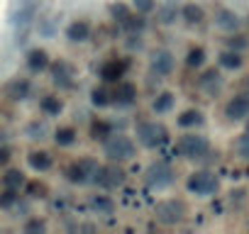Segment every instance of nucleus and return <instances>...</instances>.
Segmentation results:
<instances>
[{
  "label": "nucleus",
  "instance_id": "f257e3e1",
  "mask_svg": "<svg viewBox=\"0 0 249 234\" xmlns=\"http://www.w3.org/2000/svg\"><path fill=\"white\" fill-rule=\"evenodd\" d=\"M37 8H39V0H20L18 3V10H15V17H13V25L18 30V44L25 42V34L37 15Z\"/></svg>",
  "mask_w": 249,
  "mask_h": 234
},
{
  "label": "nucleus",
  "instance_id": "f03ea898",
  "mask_svg": "<svg viewBox=\"0 0 249 234\" xmlns=\"http://www.w3.org/2000/svg\"><path fill=\"white\" fill-rule=\"evenodd\" d=\"M178 151L183 156H188V159H200V156H205L210 151V144H208V139L203 134H186L178 142Z\"/></svg>",
  "mask_w": 249,
  "mask_h": 234
},
{
  "label": "nucleus",
  "instance_id": "7ed1b4c3",
  "mask_svg": "<svg viewBox=\"0 0 249 234\" xmlns=\"http://www.w3.org/2000/svg\"><path fill=\"white\" fill-rule=\"evenodd\" d=\"M105 154H107L110 159H120V161L132 159V156H135V144H132V139H127V137H112V139L105 144Z\"/></svg>",
  "mask_w": 249,
  "mask_h": 234
},
{
  "label": "nucleus",
  "instance_id": "20e7f679",
  "mask_svg": "<svg viewBox=\"0 0 249 234\" xmlns=\"http://www.w3.org/2000/svg\"><path fill=\"white\" fill-rule=\"evenodd\" d=\"M137 137H140V142L144 147H157L166 137V130L161 125H157V122H142L137 127Z\"/></svg>",
  "mask_w": 249,
  "mask_h": 234
},
{
  "label": "nucleus",
  "instance_id": "39448f33",
  "mask_svg": "<svg viewBox=\"0 0 249 234\" xmlns=\"http://www.w3.org/2000/svg\"><path fill=\"white\" fill-rule=\"evenodd\" d=\"M174 181V173H171V168L166 166V164H154L149 171H147V183L152 185V188H164V185H169Z\"/></svg>",
  "mask_w": 249,
  "mask_h": 234
},
{
  "label": "nucleus",
  "instance_id": "423d86ee",
  "mask_svg": "<svg viewBox=\"0 0 249 234\" xmlns=\"http://www.w3.org/2000/svg\"><path fill=\"white\" fill-rule=\"evenodd\" d=\"M181 215H183V207H181V202H176V200H164V202L157 205V217H159L161 222H166V224L178 222Z\"/></svg>",
  "mask_w": 249,
  "mask_h": 234
},
{
  "label": "nucleus",
  "instance_id": "0eeeda50",
  "mask_svg": "<svg viewBox=\"0 0 249 234\" xmlns=\"http://www.w3.org/2000/svg\"><path fill=\"white\" fill-rule=\"evenodd\" d=\"M188 188H191L196 195H210V193L217 188V181H215V176H210V173H196V176L188 181Z\"/></svg>",
  "mask_w": 249,
  "mask_h": 234
},
{
  "label": "nucleus",
  "instance_id": "6e6552de",
  "mask_svg": "<svg viewBox=\"0 0 249 234\" xmlns=\"http://www.w3.org/2000/svg\"><path fill=\"white\" fill-rule=\"evenodd\" d=\"M230 120H242V117H249V98L247 95H239V98H232L225 107Z\"/></svg>",
  "mask_w": 249,
  "mask_h": 234
},
{
  "label": "nucleus",
  "instance_id": "1a4fd4ad",
  "mask_svg": "<svg viewBox=\"0 0 249 234\" xmlns=\"http://www.w3.org/2000/svg\"><path fill=\"white\" fill-rule=\"evenodd\" d=\"M93 176H95V183L107 185V188H115V185L122 183V171H115V168H107V166H98Z\"/></svg>",
  "mask_w": 249,
  "mask_h": 234
},
{
  "label": "nucleus",
  "instance_id": "9d476101",
  "mask_svg": "<svg viewBox=\"0 0 249 234\" xmlns=\"http://www.w3.org/2000/svg\"><path fill=\"white\" fill-rule=\"evenodd\" d=\"M5 95L13 98V100H25V98L30 95V81H25V78L10 81V83L5 85Z\"/></svg>",
  "mask_w": 249,
  "mask_h": 234
},
{
  "label": "nucleus",
  "instance_id": "9b49d317",
  "mask_svg": "<svg viewBox=\"0 0 249 234\" xmlns=\"http://www.w3.org/2000/svg\"><path fill=\"white\" fill-rule=\"evenodd\" d=\"M88 34H90V25H88L86 20H78V22L69 25V30H66V37H69L71 42H86Z\"/></svg>",
  "mask_w": 249,
  "mask_h": 234
},
{
  "label": "nucleus",
  "instance_id": "f8f14e48",
  "mask_svg": "<svg viewBox=\"0 0 249 234\" xmlns=\"http://www.w3.org/2000/svg\"><path fill=\"white\" fill-rule=\"evenodd\" d=\"M152 68H154L159 76L171 73V68H174V56H171L169 51H159V54L154 56V61H152Z\"/></svg>",
  "mask_w": 249,
  "mask_h": 234
},
{
  "label": "nucleus",
  "instance_id": "ddd939ff",
  "mask_svg": "<svg viewBox=\"0 0 249 234\" xmlns=\"http://www.w3.org/2000/svg\"><path fill=\"white\" fill-rule=\"evenodd\" d=\"M215 20H217V25H220L222 30H237V25H239V17H237L232 10H225V8L217 10Z\"/></svg>",
  "mask_w": 249,
  "mask_h": 234
},
{
  "label": "nucleus",
  "instance_id": "4468645a",
  "mask_svg": "<svg viewBox=\"0 0 249 234\" xmlns=\"http://www.w3.org/2000/svg\"><path fill=\"white\" fill-rule=\"evenodd\" d=\"M52 73H54V81L56 83H61V85H71V68L64 64V61H56L54 66H52Z\"/></svg>",
  "mask_w": 249,
  "mask_h": 234
},
{
  "label": "nucleus",
  "instance_id": "2eb2a0df",
  "mask_svg": "<svg viewBox=\"0 0 249 234\" xmlns=\"http://www.w3.org/2000/svg\"><path fill=\"white\" fill-rule=\"evenodd\" d=\"M27 66H30L32 71H42V68H47V51H44V49H35V51H30V56H27Z\"/></svg>",
  "mask_w": 249,
  "mask_h": 234
},
{
  "label": "nucleus",
  "instance_id": "dca6fc26",
  "mask_svg": "<svg viewBox=\"0 0 249 234\" xmlns=\"http://www.w3.org/2000/svg\"><path fill=\"white\" fill-rule=\"evenodd\" d=\"M181 17H183L186 22H200V20H203V10H200L198 5L188 3V5H183V10H181Z\"/></svg>",
  "mask_w": 249,
  "mask_h": 234
},
{
  "label": "nucleus",
  "instance_id": "f3484780",
  "mask_svg": "<svg viewBox=\"0 0 249 234\" xmlns=\"http://www.w3.org/2000/svg\"><path fill=\"white\" fill-rule=\"evenodd\" d=\"M122 71H124V66H122V64L110 61V64H105V66H103V78H105V81H117V78L122 76Z\"/></svg>",
  "mask_w": 249,
  "mask_h": 234
},
{
  "label": "nucleus",
  "instance_id": "a211bd4d",
  "mask_svg": "<svg viewBox=\"0 0 249 234\" xmlns=\"http://www.w3.org/2000/svg\"><path fill=\"white\" fill-rule=\"evenodd\" d=\"M30 164H32V168H37V171H47V168H52V156L49 154H32L30 156Z\"/></svg>",
  "mask_w": 249,
  "mask_h": 234
},
{
  "label": "nucleus",
  "instance_id": "6ab92c4d",
  "mask_svg": "<svg viewBox=\"0 0 249 234\" xmlns=\"http://www.w3.org/2000/svg\"><path fill=\"white\" fill-rule=\"evenodd\" d=\"M56 144L59 147H69V144H73V139H76V132L71 130V127H61V130H56Z\"/></svg>",
  "mask_w": 249,
  "mask_h": 234
},
{
  "label": "nucleus",
  "instance_id": "aec40b11",
  "mask_svg": "<svg viewBox=\"0 0 249 234\" xmlns=\"http://www.w3.org/2000/svg\"><path fill=\"white\" fill-rule=\"evenodd\" d=\"M115 98H117L122 105H127V102H132V98H135V88H132L130 83H122V85L115 90Z\"/></svg>",
  "mask_w": 249,
  "mask_h": 234
},
{
  "label": "nucleus",
  "instance_id": "412c9836",
  "mask_svg": "<svg viewBox=\"0 0 249 234\" xmlns=\"http://www.w3.org/2000/svg\"><path fill=\"white\" fill-rule=\"evenodd\" d=\"M22 183H25V178H22L20 171H8L5 178H3V185H5V188H15V190H20Z\"/></svg>",
  "mask_w": 249,
  "mask_h": 234
},
{
  "label": "nucleus",
  "instance_id": "4be33fe9",
  "mask_svg": "<svg viewBox=\"0 0 249 234\" xmlns=\"http://www.w3.org/2000/svg\"><path fill=\"white\" fill-rule=\"evenodd\" d=\"M220 64L227 66V68H237V66H242V59H239L237 51H225V54L220 56Z\"/></svg>",
  "mask_w": 249,
  "mask_h": 234
},
{
  "label": "nucleus",
  "instance_id": "5701e85b",
  "mask_svg": "<svg viewBox=\"0 0 249 234\" xmlns=\"http://www.w3.org/2000/svg\"><path fill=\"white\" fill-rule=\"evenodd\" d=\"M203 120V115L198 112V110H188V112H183V117L178 120V125H183V127H191V125H198Z\"/></svg>",
  "mask_w": 249,
  "mask_h": 234
},
{
  "label": "nucleus",
  "instance_id": "b1692460",
  "mask_svg": "<svg viewBox=\"0 0 249 234\" xmlns=\"http://www.w3.org/2000/svg\"><path fill=\"white\" fill-rule=\"evenodd\" d=\"M42 110H44L47 115H59L61 102H59L56 98H44V100H42Z\"/></svg>",
  "mask_w": 249,
  "mask_h": 234
},
{
  "label": "nucleus",
  "instance_id": "393cba45",
  "mask_svg": "<svg viewBox=\"0 0 249 234\" xmlns=\"http://www.w3.org/2000/svg\"><path fill=\"white\" fill-rule=\"evenodd\" d=\"M203 59H205V51L198 47V49H191V51H188L186 64H188V66H200V64H203Z\"/></svg>",
  "mask_w": 249,
  "mask_h": 234
},
{
  "label": "nucleus",
  "instance_id": "a878e982",
  "mask_svg": "<svg viewBox=\"0 0 249 234\" xmlns=\"http://www.w3.org/2000/svg\"><path fill=\"white\" fill-rule=\"evenodd\" d=\"M171 105H174V95L164 93V95H161V98H159V100L154 102V110H157V112H166V110H169Z\"/></svg>",
  "mask_w": 249,
  "mask_h": 234
},
{
  "label": "nucleus",
  "instance_id": "bb28decb",
  "mask_svg": "<svg viewBox=\"0 0 249 234\" xmlns=\"http://www.w3.org/2000/svg\"><path fill=\"white\" fill-rule=\"evenodd\" d=\"M110 13H112V17H120V22H127V20H130V10L124 8L122 3L112 5V8H110Z\"/></svg>",
  "mask_w": 249,
  "mask_h": 234
},
{
  "label": "nucleus",
  "instance_id": "cd10ccee",
  "mask_svg": "<svg viewBox=\"0 0 249 234\" xmlns=\"http://www.w3.org/2000/svg\"><path fill=\"white\" fill-rule=\"evenodd\" d=\"M18 193H20V190H15V188H5V190H3V200H0V205H3V207H10V205L18 200Z\"/></svg>",
  "mask_w": 249,
  "mask_h": 234
},
{
  "label": "nucleus",
  "instance_id": "c85d7f7f",
  "mask_svg": "<svg viewBox=\"0 0 249 234\" xmlns=\"http://www.w3.org/2000/svg\"><path fill=\"white\" fill-rule=\"evenodd\" d=\"M237 149H239V154H242V156H247V159H249V132H247L244 137H239Z\"/></svg>",
  "mask_w": 249,
  "mask_h": 234
},
{
  "label": "nucleus",
  "instance_id": "c756f323",
  "mask_svg": "<svg viewBox=\"0 0 249 234\" xmlns=\"http://www.w3.org/2000/svg\"><path fill=\"white\" fill-rule=\"evenodd\" d=\"M135 8L142 13H149V10H154V0H135Z\"/></svg>",
  "mask_w": 249,
  "mask_h": 234
},
{
  "label": "nucleus",
  "instance_id": "7c9ffc66",
  "mask_svg": "<svg viewBox=\"0 0 249 234\" xmlns=\"http://www.w3.org/2000/svg\"><path fill=\"white\" fill-rule=\"evenodd\" d=\"M93 102L95 105H105L107 100H105V93L103 90H93Z\"/></svg>",
  "mask_w": 249,
  "mask_h": 234
},
{
  "label": "nucleus",
  "instance_id": "2f4dec72",
  "mask_svg": "<svg viewBox=\"0 0 249 234\" xmlns=\"http://www.w3.org/2000/svg\"><path fill=\"white\" fill-rule=\"evenodd\" d=\"M174 17H176V10H164L161 13V22H174Z\"/></svg>",
  "mask_w": 249,
  "mask_h": 234
},
{
  "label": "nucleus",
  "instance_id": "473e14b6",
  "mask_svg": "<svg viewBox=\"0 0 249 234\" xmlns=\"http://www.w3.org/2000/svg\"><path fill=\"white\" fill-rule=\"evenodd\" d=\"M95 207H100V210H107V207H110V202H107V200H95Z\"/></svg>",
  "mask_w": 249,
  "mask_h": 234
},
{
  "label": "nucleus",
  "instance_id": "72a5a7b5",
  "mask_svg": "<svg viewBox=\"0 0 249 234\" xmlns=\"http://www.w3.org/2000/svg\"><path fill=\"white\" fill-rule=\"evenodd\" d=\"M27 229H44V224H39V222H32V224H27Z\"/></svg>",
  "mask_w": 249,
  "mask_h": 234
},
{
  "label": "nucleus",
  "instance_id": "f704fd0d",
  "mask_svg": "<svg viewBox=\"0 0 249 234\" xmlns=\"http://www.w3.org/2000/svg\"><path fill=\"white\" fill-rule=\"evenodd\" d=\"M247 90H249V76H247Z\"/></svg>",
  "mask_w": 249,
  "mask_h": 234
},
{
  "label": "nucleus",
  "instance_id": "c9c22d12",
  "mask_svg": "<svg viewBox=\"0 0 249 234\" xmlns=\"http://www.w3.org/2000/svg\"><path fill=\"white\" fill-rule=\"evenodd\" d=\"M247 132H249V130H247Z\"/></svg>",
  "mask_w": 249,
  "mask_h": 234
}]
</instances>
